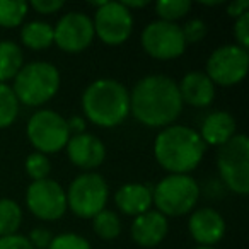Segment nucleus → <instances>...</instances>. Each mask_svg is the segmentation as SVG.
Returning <instances> with one entry per match:
<instances>
[{"label":"nucleus","instance_id":"obj_14","mask_svg":"<svg viewBox=\"0 0 249 249\" xmlns=\"http://www.w3.org/2000/svg\"><path fill=\"white\" fill-rule=\"evenodd\" d=\"M67 152H69L70 160L84 169H94L101 166L106 157V149L103 142L90 133L73 135L67 142Z\"/></svg>","mask_w":249,"mask_h":249},{"label":"nucleus","instance_id":"obj_21","mask_svg":"<svg viewBox=\"0 0 249 249\" xmlns=\"http://www.w3.org/2000/svg\"><path fill=\"white\" fill-rule=\"evenodd\" d=\"M21 39L31 50L48 48L53 43V28L41 21L28 22L21 31Z\"/></svg>","mask_w":249,"mask_h":249},{"label":"nucleus","instance_id":"obj_24","mask_svg":"<svg viewBox=\"0 0 249 249\" xmlns=\"http://www.w3.org/2000/svg\"><path fill=\"white\" fill-rule=\"evenodd\" d=\"M28 14V4L24 0H0V26L16 28Z\"/></svg>","mask_w":249,"mask_h":249},{"label":"nucleus","instance_id":"obj_30","mask_svg":"<svg viewBox=\"0 0 249 249\" xmlns=\"http://www.w3.org/2000/svg\"><path fill=\"white\" fill-rule=\"evenodd\" d=\"M235 39L239 41V46L248 50L249 46V12H244L241 18H237L234 26Z\"/></svg>","mask_w":249,"mask_h":249},{"label":"nucleus","instance_id":"obj_27","mask_svg":"<svg viewBox=\"0 0 249 249\" xmlns=\"http://www.w3.org/2000/svg\"><path fill=\"white\" fill-rule=\"evenodd\" d=\"M50 169H52V166H50V160L45 154L36 152L26 159V171L35 181L46 179V176L50 174Z\"/></svg>","mask_w":249,"mask_h":249},{"label":"nucleus","instance_id":"obj_26","mask_svg":"<svg viewBox=\"0 0 249 249\" xmlns=\"http://www.w3.org/2000/svg\"><path fill=\"white\" fill-rule=\"evenodd\" d=\"M94 231L99 237L103 239H114L120 235L121 224L120 218L113 212L103 210L94 217Z\"/></svg>","mask_w":249,"mask_h":249},{"label":"nucleus","instance_id":"obj_36","mask_svg":"<svg viewBox=\"0 0 249 249\" xmlns=\"http://www.w3.org/2000/svg\"><path fill=\"white\" fill-rule=\"evenodd\" d=\"M124 9H140V7H145L149 5V0H137V2H132V0H124V2H120Z\"/></svg>","mask_w":249,"mask_h":249},{"label":"nucleus","instance_id":"obj_16","mask_svg":"<svg viewBox=\"0 0 249 249\" xmlns=\"http://www.w3.org/2000/svg\"><path fill=\"white\" fill-rule=\"evenodd\" d=\"M167 234V218L159 212H145L132 224V237L143 248L157 246Z\"/></svg>","mask_w":249,"mask_h":249},{"label":"nucleus","instance_id":"obj_29","mask_svg":"<svg viewBox=\"0 0 249 249\" xmlns=\"http://www.w3.org/2000/svg\"><path fill=\"white\" fill-rule=\"evenodd\" d=\"M181 33H183L184 43H198L205 38L207 35V26H205L203 21L200 19H193V21L186 22V24L181 28Z\"/></svg>","mask_w":249,"mask_h":249},{"label":"nucleus","instance_id":"obj_19","mask_svg":"<svg viewBox=\"0 0 249 249\" xmlns=\"http://www.w3.org/2000/svg\"><path fill=\"white\" fill-rule=\"evenodd\" d=\"M235 120L225 111L212 113L201 126V140L210 145H224L234 137Z\"/></svg>","mask_w":249,"mask_h":249},{"label":"nucleus","instance_id":"obj_1","mask_svg":"<svg viewBox=\"0 0 249 249\" xmlns=\"http://www.w3.org/2000/svg\"><path fill=\"white\" fill-rule=\"evenodd\" d=\"M183 109L179 86L166 75L142 79L130 96V111L147 126H166Z\"/></svg>","mask_w":249,"mask_h":249},{"label":"nucleus","instance_id":"obj_34","mask_svg":"<svg viewBox=\"0 0 249 249\" xmlns=\"http://www.w3.org/2000/svg\"><path fill=\"white\" fill-rule=\"evenodd\" d=\"M249 9V0H235L232 4H229V16L231 18H241L244 12H248Z\"/></svg>","mask_w":249,"mask_h":249},{"label":"nucleus","instance_id":"obj_8","mask_svg":"<svg viewBox=\"0 0 249 249\" xmlns=\"http://www.w3.org/2000/svg\"><path fill=\"white\" fill-rule=\"evenodd\" d=\"M67 207L79 217H96L107 201V184L99 174H82L69 188Z\"/></svg>","mask_w":249,"mask_h":249},{"label":"nucleus","instance_id":"obj_5","mask_svg":"<svg viewBox=\"0 0 249 249\" xmlns=\"http://www.w3.org/2000/svg\"><path fill=\"white\" fill-rule=\"evenodd\" d=\"M200 188L193 178L186 174H171L156 186L152 201H156L159 213L164 217L184 215L195 207Z\"/></svg>","mask_w":249,"mask_h":249},{"label":"nucleus","instance_id":"obj_17","mask_svg":"<svg viewBox=\"0 0 249 249\" xmlns=\"http://www.w3.org/2000/svg\"><path fill=\"white\" fill-rule=\"evenodd\" d=\"M181 99L186 101L188 104L196 107H203L213 101L215 87L213 82L208 79L207 73L191 72L183 79L179 86Z\"/></svg>","mask_w":249,"mask_h":249},{"label":"nucleus","instance_id":"obj_9","mask_svg":"<svg viewBox=\"0 0 249 249\" xmlns=\"http://www.w3.org/2000/svg\"><path fill=\"white\" fill-rule=\"evenodd\" d=\"M248 50L237 45H225L217 48L207 62V75L212 82L220 86L239 84L248 73Z\"/></svg>","mask_w":249,"mask_h":249},{"label":"nucleus","instance_id":"obj_12","mask_svg":"<svg viewBox=\"0 0 249 249\" xmlns=\"http://www.w3.org/2000/svg\"><path fill=\"white\" fill-rule=\"evenodd\" d=\"M94 33H97L101 41L106 45H121L132 35L133 19L128 9H124L120 2H106L96 12L94 19Z\"/></svg>","mask_w":249,"mask_h":249},{"label":"nucleus","instance_id":"obj_7","mask_svg":"<svg viewBox=\"0 0 249 249\" xmlns=\"http://www.w3.org/2000/svg\"><path fill=\"white\" fill-rule=\"evenodd\" d=\"M29 142L41 150V154H53L62 150L70 140L67 120L55 111L43 109L31 116L28 123Z\"/></svg>","mask_w":249,"mask_h":249},{"label":"nucleus","instance_id":"obj_33","mask_svg":"<svg viewBox=\"0 0 249 249\" xmlns=\"http://www.w3.org/2000/svg\"><path fill=\"white\" fill-rule=\"evenodd\" d=\"M31 5L41 14H53V12L60 11L65 4L62 0H33Z\"/></svg>","mask_w":249,"mask_h":249},{"label":"nucleus","instance_id":"obj_22","mask_svg":"<svg viewBox=\"0 0 249 249\" xmlns=\"http://www.w3.org/2000/svg\"><path fill=\"white\" fill-rule=\"evenodd\" d=\"M21 208L12 200H0V237L12 235L21 225Z\"/></svg>","mask_w":249,"mask_h":249},{"label":"nucleus","instance_id":"obj_15","mask_svg":"<svg viewBox=\"0 0 249 249\" xmlns=\"http://www.w3.org/2000/svg\"><path fill=\"white\" fill-rule=\"evenodd\" d=\"M190 232L193 239L208 248L218 242L225 234V222L213 208H200L190 218Z\"/></svg>","mask_w":249,"mask_h":249},{"label":"nucleus","instance_id":"obj_6","mask_svg":"<svg viewBox=\"0 0 249 249\" xmlns=\"http://www.w3.org/2000/svg\"><path fill=\"white\" fill-rule=\"evenodd\" d=\"M218 171L232 191L248 195L249 191V140L244 133L234 135L220 145L217 157Z\"/></svg>","mask_w":249,"mask_h":249},{"label":"nucleus","instance_id":"obj_25","mask_svg":"<svg viewBox=\"0 0 249 249\" xmlns=\"http://www.w3.org/2000/svg\"><path fill=\"white\" fill-rule=\"evenodd\" d=\"M191 2L190 0H160L156 4V12L160 21L173 22L176 19L183 18L190 12Z\"/></svg>","mask_w":249,"mask_h":249},{"label":"nucleus","instance_id":"obj_38","mask_svg":"<svg viewBox=\"0 0 249 249\" xmlns=\"http://www.w3.org/2000/svg\"><path fill=\"white\" fill-rule=\"evenodd\" d=\"M196 249H213V248H207V246H201V248H196Z\"/></svg>","mask_w":249,"mask_h":249},{"label":"nucleus","instance_id":"obj_10","mask_svg":"<svg viewBox=\"0 0 249 249\" xmlns=\"http://www.w3.org/2000/svg\"><path fill=\"white\" fill-rule=\"evenodd\" d=\"M142 45L150 56L159 60L178 58L186 48L181 28L166 21L150 22L142 33Z\"/></svg>","mask_w":249,"mask_h":249},{"label":"nucleus","instance_id":"obj_4","mask_svg":"<svg viewBox=\"0 0 249 249\" xmlns=\"http://www.w3.org/2000/svg\"><path fill=\"white\" fill-rule=\"evenodd\" d=\"M14 94L28 106H39L50 101L60 87V73L52 63L33 62L22 67L14 77Z\"/></svg>","mask_w":249,"mask_h":249},{"label":"nucleus","instance_id":"obj_32","mask_svg":"<svg viewBox=\"0 0 249 249\" xmlns=\"http://www.w3.org/2000/svg\"><path fill=\"white\" fill-rule=\"evenodd\" d=\"M28 241L31 242L33 249H48L50 242H52V234L46 229H35Z\"/></svg>","mask_w":249,"mask_h":249},{"label":"nucleus","instance_id":"obj_13","mask_svg":"<svg viewBox=\"0 0 249 249\" xmlns=\"http://www.w3.org/2000/svg\"><path fill=\"white\" fill-rule=\"evenodd\" d=\"M94 38V24L82 12H69L53 28V43L63 52L77 53L86 50Z\"/></svg>","mask_w":249,"mask_h":249},{"label":"nucleus","instance_id":"obj_31","mask_svg":"<svg viewBox=\"0 0 249 249\" xmlns=\"http://www.w3.org/2000/svg\"><path fill=\"white\" fill-rule=\"evenodd\" d=\"M0 249H33L31 242L24 235H5L0 237Z\"/></svg>","mask_w":249,"mask_h":249},{"label":"nucleus","instance_id":"obj_20","mask_svg":"<svg viewBox=\"0 0 249 249\" xmlns=\"http://www.w3.org/2000/svg\"><path fill=\"white\" fill-rule=\"evenodd\" d=\"M22 69V52L16 43L0 41V84L14 79Z\"/></svg>","mask_w":249,"mask_h":249},{"label":"nucleus","instance_id":"obj_18","mask_svg":"<svg viewBox=\"0 0 249 249\" xmlns=\"http://www.w3.org/2000/svg\"><path fill=\"white\" fill-rule=\"evenodd\" d=\"M114 201L126 215H142L152 205V191L143 184H124L116 191Z\"/></svg>","mask_w":249,"mask_h":249},{"label":"nucleus","instance_id":"obj_37","mask_svg":"<svg viewBox=\"0 0 249 249\" xmlns=\"http://www.w3.org/2000/svg\"><path fill=\"white\" fill-rule=\"evenodd\" d=\"M200 4H203V5H220L222 0H201Z\"/></svg>","mask_w":249,"mask_h":249},{"label":"nucleus","instance_id":"obj_3","mask_svg":"<svg viewBox=\"0 0 249 249\" xmlns=\"http://www.w3.org/2000/svg\"><path fill=\"white\" fill-rule=\"evenodd\" d=\"M82 107L97 126H116L130 113V94L116 80L99 79L86 89Z\"/></svg>","mask_w":249,"mask_h":249},{"label":"nucleus","instance_id":"obj_35","mask_svg":"<svg viewBox=\"0 0 249 249\" xmlns=\"http://www.w3.org/2000/svg\"><path fill=\"white\" fill-rule=\"evenodd\" d=\"M67 126H69V132H75L77 135H80L84 132V128H86V123H84L82 118L73 116L72 120L67 121Z\"/></svg>","mask_w":249,"mask_h":249},{"label":"nucleus","instance_id":"obj_23","mask_svg":"<svg viewBox=\"0 0 249 249\" xmlns=\"http://www.w3.org/2000/svg\"><path fill=\"white\" fill-rule=\"evenodd\" d=\"M19 113V101L14 90L5 84H0V128H7L14 123Z\"/></svg>","mask_w":249,"mask_h":249},{"label":"nucleus","instance_id":"obj_2","mask_svg":"<svg viewBox=\"0 0 249 249\" xmlns=\"http://www.w3.org/2000/svg\"><path fill=\"white\" fill-rule=\"evenodd\" d=\"M156 159L173 174H186L200 164L205 154V142L200 133L188 126H167L154 143Z\"/></svg>","mask_w":249,"mask_h":249},{"label":"nucleus","instance_id":"obj_11","mask_svg":"<svg viewBox=\"0 0 249 249\" xmlns=\"http://www.w3.org/2000/svg\"><path fill=\"white\" fill-rule=\"evenodd\" d=\"M28 208L41 220H56L67 210V195L56 181L41 179L29 184L26 193Z\"/></svg>","mask_w":249,"mask_h":249},{"label":"nucleus","instance_id":"obj_28","mask_svg":"<svg viewBox=\"0 0 249 249\" xmlns=\"http://www.w3.org/2000/svg\"><path fill=\"white\" fill-rule=\"evenodd\" d=\"M48 249H90L89 242L77 234H62L52 239Z\"/></svg>","mask_w":249,"mask_h":249}]
</instances>
